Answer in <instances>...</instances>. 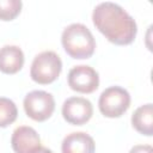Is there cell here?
<instances>
[{"label": "cell", "instance_id": "obj_5", "mask_svg": "<svg viewBox=\"0 0 153 153\" xmlns=\"http://www.w3.org/2000/svg\"><path fill=\"white\" fill-rule=\"evenodd\" d=\"M25 114L36 122H44L51 117L55 110V99L51 93L42 90L29 92L23 102Z\"/></svg>", "mask_w": 153, "mask_h": 153}, {"label": "cell", "instance_id": "obj_15", "mask_svg": "<svg viewBox=\"0 0 153 153\" xmlns=\"http://www.w3.org/2000/svg\"><path fill=\"white\" fill-rule=\"evenodd\" d=\"M31 153H53V151L49 149V148H47V147H42V146H39V147H37L36 149H33Z\"/></svg>", "mask_w": 153, "mask_h": 153}, {"label": "cell", "instance_id": "obj_13", "mask_svg": "<svg viewBox=\"0 0 153 153\" xmlns=\"http://www.w3.org/2000/svg\"><path fill=\"white\" fill-rule=\"evenodd\" d=\"M22 6L20 0H0V20H13L20 13Z\"/></svg>", "mask_w": 153, "mask_h": 153}, {"label": "cell", "instance_id": "obj_14", "mask_svg": "<svg viewBox=\"0 0 153 153\" xmlns=\"http://www.w3.org/2000/svg\"><path fill=\"white\" fill-rule=\"evenodd\" d=\"M128 153H153V148L151 145H135Z\"/></svg>", "mask_w": 153, "mask_h": 153}, {"label": "cell", "instance_id": "obj_1", "mask_svg": "<svg viewBox=\"0 0 153 153\" xmlns=\"http://www.w3.org/2000/svg\"><path fill=\"white\" fill-rule=\"evenodd\" d=\"M92 22L96 29L116 45L131 44L137 33L134 18L123 7L111 1L100 2L94 7Z\"/></svg>", "mask_w": 153, "mask_h": 153}, {"label": "cell", "instance_id": "obj_6", "mask_svg": "<svg viewBox=\"0 0 153 153\" xmlns=\"http://www.w3.org/2000/svg\"><path fill=\"white\" fill-rule=\"evenodd\" d=\"M68 86L79 93H92L99 86V74L91 66H74L67 75Z\"/></svg>", "mask_w": 153, "mask_h": 153}, {"label": "cell", "instance_id": "obj_9", "mask_svg": "<svg viewBox=\"0 0 153 153\" xmlns=\"http://www.w3.org/2000/svg\"><path fill=\"white\" fill-rule=\"evenodd\" d=\"M62 153H94L96 143L91 135L84 131L68 134L61 143Z\"/></svg>", "mask_w": 153, "mask_h": 153}, {"label": "cell", "instance_id": "obj_2", "mask_svg": "<svg viewBox=\"0 0 153 153\" xmlns=\"http://www.w3.org/2000/svg\"><path fill=\"white\" fill-rule=\"evenodd\" d=\"M65 51L76 60L90 59L96 50V41L90 29L81 23H73L65 27L61 35Z\"/></svg>", "mask_w": 153, "mask_h": 153}, {"label": "cell", "instance_id": "obj_10", "mask_svg": "<svg viewBox=\"0 0 153 153\" xmlns=\"http://www.w3.org/2000/svg\"><path fill=\"white\" fill-rule=\"evenodd\" d=\"M25 62L23 50L17 45H4L0 48V72L4 74L18 73Z\"/></svg>", "mask_w": 153, "mask_h": 153}, {"label": "cell", "instance_id": "obj_3", "mask_svg": "<svg viewBox=\"0 0 153 153\" xmlns=\"http://www.w3.org/2000/svg\"><path fill=\"white\" fill-rule=\"evenodd\" d=\"M62 71V61L60 56L51 50H45L33 57L30 68L31 79L39 85L54 82Z\"/></svg>", "mask_w": 153, "mask_h": 153}, {"label": "cell", "instance_id": "obj_12", "mask_svg": "<svg viewBox=\"0 0 153 153\" xmlns=\"http://www.w3.org/2000/svg\"><path fill=\"white\" fill-rule=\"evenodd\" d=\"M18 116V109L13 100L6 97H0V128H6L12 124Z\"/></svg>", "mask_w": 153, "mask_h": 153}, {"label": "cell", "instance_id": "obj_4", "mask_svg": "<svg viewBox=\"0 0 153 153\" xmlns=\"http://www.w3.org/2000/svg\"><path fill=\"white\" fill-rule=\"evenodd\" d=\"M130 106V94L121 86L105 88L98 100V108L103 116L109 118L121 117Z\"/></svg>", "mask_w": 153, "mask_h": 153}, {"label": "cell", "instance_id": "obj_7", "mask_svg": "<svg viewBox=\"0 0 153 153\" xmlns=\"http://www.w3.org/2000/svg\"><path fill=\"white\" fill-rule=\"evenodd\" d=\"M92 115V103L84 97H69L62 104V116L69 124L82 126L91 120Z\"/></svg>", "mask_w": 153, "mask_h": 153}, {"label": "cell", "instance_id": "obj_8", "mask_svg": "<svg viewBox=\"0 0 153 153\" xmlns=\"http://www.w3.org/2000/svg\"><path fill=\"white\" fill-rule=\"evenodd\" d=\"M11 146L14 153H31L41 146V137L32 127L20 126L12 133Z\"/></svg>", "mask_w": 153, "mask_h": 153}, {"label": "cell", "instance_id": "obj_11", "mask_svg": "<svg viewBox=\"0 0 153 153\" xmlns=\"http://www.w3.org/2000/svg\"><path fill=\"white\" fill-rule=\"evenodd\" d=\"M131 126L141 135H153V105L151 103L139 106L133 112Z\"/></svg>", "mask_w": 153, "mask_h": 153}]
</instances>
